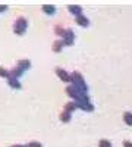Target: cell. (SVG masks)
Segmentation results:
<instances>
[{
	"label": "cell",
	"mask_w": 132,
	"mask_h": 147,
	"mask_svg": "<svg viewBox=\"0 0 132 147\" xmlns=\"http://www.w3.org/2000/svg\"><path fill=\"white\" fill-rule=\"evenodd\" d=\"M70 82H72V87H75L78 91L87 94L88 87H87V84H85V80H84V77L81 75L78 71H75V72L70 74Z\"/></svg>",
	"instance_id": "1"
},
{
	"label": "cell",
	"mask_w": 132,
	"mask_h": 147,
	"mask_svg": "<svg viewBox=\"0 0 132 147\" xmlns=\"http://www.w3.org/2000/svg\"><path fill=\"white\" fill-rule=\"evenodd\" d=\"M27 28H28V21H27V18H23V16L16 18V21H15V24H13V32H15L16 35H23V34H25V31H27Z\"/></svg>",
	"instance_id": "2"
},
{
	"label": "cell",
	"mask_w": 132,
	"mask_h": 147,
	"mask_svg": "<svg viewBox=\"0 0 132 147\" xmlns=\"http://www.w3.org/2000/svg\"><path fill=\"white\" fill-rule=\"evenodd\" d=\"M74 41H75V32L70 28H68L65 31V35L62 37V43H63V46H72Z\"/></svg>",
	"instance_id": "3"
},
{
	"label": "cell",
	"mask_w": 132,
	"mask_h": 147,
	"mask_svg": "<svg viewBox=\"0 0 132 147\" xmlns=\"http://www.w3.org/2000/svg\"><path fill=\"white\" fill-rule=\"evenodd\" d=\"M56 75L63 82H70V74H68L63 68H56Z\"/></svg>",
	"instance_id": "4"
},
{
	"label": "cell",
	"mask_w": 132,
	"mask_h": 147,
	"mask_svg": "<svg viewBox=\"0 0 132 147\" xmlns=\"http://www.w3.org/2000/svg\"><path fill=\"white\" fill-rule=\"evenodd\" d=\"M68 10H69V13H72L75 18L79 16V15H82V7L79 5H69L68 6Z\"/></svg>",
	"instance_id": "5"
},
{
	"label": "cell",
	"mask_w": 132,
	"mask_h": 147,
	"mask_svg": "<svg viewBox=\"0 0 132 147\" xmlns=\"http://www.w3.org/2000/svg\"><path fill=\"white\" fill-rule=\"evenodd\" d=\"M23 75V71L19 68V66H15V68H12L10 71H9V77L10 78H19V77H22Z\"/></svg>",
	"instance_id": "6"
},
{
	"label": "cell",
	"mask_w": 132,
	"mask_h": 147,
	"mask_svg": "<svg viewBox=\"0 0 132 147\" xmlns=\"http://www.w3.org/2000/svg\"><path fill=\"white\" fill-rule=\"evenodd\" d=\"M75 21H76L78 25H79V27H82V28H87V27L90 25V21H88V18H87V16H84V15L76 16V18H75Z\"/></svg>",
	"instance_id": "7"
},
{
	"label": "cell",
	"mask_w": 132,
	"mask_h": 147,
	"mask_svg": "<svg viewBox=\"0 0 132 147\" xmlns=\"http://www.w3.org/2000/svg\"><path fill=\"white\" fill-rule=\"evenodd\" d=\"M7 84H9L13 90H21V88H22L19 80H16V78H10V77H9V78H7Z\"/></svg>",
	"instance_id": "8"
},
{
	"label": "cell",
	"mask_w": 132,
	"mask_h": 147,
	"mask_svg": "<svg viewBox=\"0 0 132 147\" xmlns=\"http://www.w3.org/2000/svg\"><path fill=\"white\" fill-rule=\"evenodd\" d=\"M16 66H19L23 72H25V71H28V69L31 68V62H29L28 59H22V60H19V62H18Z\"/></svg>",
	"instance_id": "9"
},
{
	"label": "cell",
	"mask_w": 132,
	"mask_h": 147,
	"mask_svg": "<svg viewBox=\"0 0 132 147\" xmlns=\"http://www.w3.org/2000/svg\"><path fill=\"white\" fill-rule=\"evenodd\" d=\"M63 47H65V46H63L62 40H56V41H53V46H52L53 52H56V53H60Z\"/></svg>",
	"instance_id": "10"
},
{
	"label": "cell",
	"mask_w": 132,
	"mask_h": 147,
	"mask_svg": "<svg viewBox=\"0 0 132 147\" xmlns=\"http://www.w3.org/2000/svg\"><path fill=\"white\" fill-rule=\"evenodd\" d=\"M43 12L46 15H54V12H56V7L53 5H43Z\"/></svg>",
	"instance_id": "11"
},
{
	"label": "cell",
	"mask_w": 132,
	"mask_h": 147,
	"mask_svg": "<svg viewBox=\"0 0 132 147\" xmlns=\"http://www.w3.org/2000/svg\"><path fill=\"white\" fill-rule=\"evenodd\" d=\"M76 109H78V106H76V103H75L74 100L68 102V103L65 105V110H66V112H69V113H72V112H74V110H76Z\"/></svg>",
	"instance_id": "12"
},
{
	"label": "cell",
	"mask_w": 132,
	"mask_h": 147,
	"mask_svg": "<svg viewBox=\"0 0 132 147\" xmlns=\"http://www.w3.org/2000/svg\"><path fill=\"white\" fill-rule=\"evenodd\" d=\"M60 121H62V122H69V121H70V113L66 112L65 109L62 110V113H60Z\"/></svg>",
	"instance_id": "13"
},
{
	"label": "cell",
	"mask_w": 132,
	"mask_h": 147,
	"mask_svg": "<svg viewBox=\"0 0 132 147\" xmlns=\"http://www.w3.org/2000/svg\"><path fill=\"white\" fill-rule=\"evenodd\" d=\"M123 121L126 122L129 127H132V113L131 112H125L123 113Z\"/></svg>",
	"instance_id": "14"
},
{
	"label": "cell",
	"mask_w": 132,
	"mask_h": 147,
	"mask_svg": "<svg viewBox=\"0 0 132 147\" xmlns=\"http://www.w3.org/2000/svg\"><path fill=\"white\" fill-rule=\"evenodd\" d=\"M65 31H66V30H65L63 27H60V25H56V27H54V32H56L59 37H63V35H65Z\"/></svg>",
	"instance_id": "15"
},
{
	"label": "cell",
	"mask_w": 132,
	"mask_h": 147,
	"mask_svg": "<svg viewBox=\"0 0 132 147\" xmlns=\"http://www.w3.org/2000/svg\"><path fill=\"white\" fill-rule=\"evenodd\" d=\"M0 77L2 78H9V71L6 69V68H3V66H0Z\"/></svg>",
	"instance_id": "16"
},
{
	"label": "cell",
	"mask_w": 132,
	"mask_h": 147,
	"mask_svg": "<svg viewBox=\"0 0 132 147\" xmlns=\"http://www.w3.org/2000/svg\"><path fill=\"white\" fill-rule=\"evenodd\" d=\"M98 147H112V143L109 140H100Z\"/></svg>",
	"instance_id": "17"
},
{
	"label": "cell",
	"mask_w": 132,
	"mask_h": 147,
	"mask_svg": "<svg viewBox=\"0 0 132 147\" xmlns=\"http://www.w3.org/2000/svg\"><path fill=\"white\" fill-rule=\"evenodd\" d=\"M25 147H43V144L38 143V141H31V143L25 144Z\"/></svg>",
	"instance_id": "18"
},
{
	"label": "cell",
	"mask_w": 132,
	"mask_h": 147,
	"mask_svg": "<svg viewBox=\"0 0 132 147\" xmlns=\"http://www.w3.org/2000/svg\"><path fill=\"white\" fill-rule=\"evenodd\" d=\"M123 147H132V143L131 141H123Z\"/></svg>",
	"instance_id": "19"
},
{
	"label": "cell",
	"mask_w": 132,
	"mask_h": 147,
	"mask_svg": "<svg viewBox=\"0 0 132 147\" xmlns=\"http://www.w3.org/2000/svg\"><path fill=\"white\" fill-rule=\"evenodd\" d=\"M6 9H7L6 5H0V12H3V10H6Z\"/></svg>",
	"instance_id": "20"
},
{
	"label": "cell",
	"mask_w": 132,
	"mask_h": 147,
	"mask_svg": "<svg viewBox=\"0 0 132 147\" xmlns=\"http://www.w3.org/2000/svg\"><path fill=\"white\" fill-rule=\"evenodd\" d=\"M10 147H25V146H23V144H12Z\"/></svg>",
	"instance_id": "21"
}]
</instances>
